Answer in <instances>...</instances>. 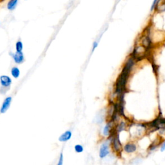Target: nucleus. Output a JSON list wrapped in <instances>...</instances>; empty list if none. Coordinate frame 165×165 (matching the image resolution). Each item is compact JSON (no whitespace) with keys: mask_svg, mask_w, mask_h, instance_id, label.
Wrapping results in <instances>:
<instances>
[{"mask_svg":"<svg viewBox=\"0 0 165 165\" xmlns=\"http://www.w3.org/2000/svg\"><path fill=\"white\" fill-rule=\"evenodd\" d=\"M23 48V45L22 42L21 41H18L15 44V49L17 52H22Z\"/></svg>","mask_w":165,"mask_h":165,"instance_id":"12","label":"nucleus"},{"mask_svg":"<svg viewBox=\"0 0 165 165\" xmlns=\"http://www.w3.org/2000/svg\"><path fill=\"white\" fill-rule=\"evenodd\" d=\"M110 124H107L103 130V134L105 136H108L110 134Z\"/></svg>","mask_w":165,"mask_h":165,"instance_id":"13","label":"nucleus"},{"mask_svg":"<svg viewBox=\"0 0 165 165\" xmlns=\"http://www.w3.org/2000/svg\"><path fill=\"white\" fill-rule=\"evenodd\" d=\"M11 74L13 77L15 78V79H17V78L20 77V69L16 67H13L11 69Z\"/></svg>","mask_w":165,"mask_h":165,"instance_id":"9","label":"nucleus"},{"mask_svg":"<svg viewBox=\"0 0 165 165\" xmlns=\"http://www.w3.org/2000/svg\"><path fill=\"white\" fill-rule=\"evenodd\" d=\"M0 83L3 87L9 88L12 83V79L8 75H3L0 76Z\"/></svg>","mask_w":165,"mask_h":165,"instance_id":"2","label":"nucleus"},{"mask_svg":"<svg viewBox=\"0 0 165 165\" xmlns=\"http://www.w3.org/2000/svg\"><path fill=\"white\" fill-rule=\"evenodd\" d=\"M136 149H137V147L136 146L134 145V144H127L124 147V150L127 153H132L136 151Z\"/></svg>","mask_w":165,"mask_h":165,"instance_id":"8","label":"nucleus"},{"mask_svg":"<svg viewBox=\"0 0 165 165\" xmlns=\"http://www.w3.org/2000/svg\"><path fill=\"white\" fill-rule=\"evenodd\" d=\"M114 148L115 149V150L116 151H119L121 150V143L119 142V140L118 138H115L114 139Z\"/></svg>","mask_w":165,"mask_h":165,"instance_id":"10","label":"nucleus"},{"mask_svg":"<svg viewBox=\"0 0 165 165\" xmlns=\"http://www.w3.org/2000/svg\"><path fill=\"white\" fill-rule=\"evenodd\" d=\"M109 154L108 145L107 143H104L102 145L99 151V157L101 158H104Z\"/></svg>","mask_w":165,"mask_h":165,"instance_id":"5","label":"nucleus"},{"mask_svg":"<svg viewBox=\"0 0 165 165\" xmlns=\"http://www.w3.org/2000/svg\"><path fill=\"white\" fill-rule=\"evenodd\" d=\"M20 0H9L7 3V9L9 11H13L16 9Z\"/></svg>","mask_w":165,"mask_h":165,"instance_id":"6","label":"nucleus"},{"mask_svg":"<svg viewBox=\"0 0 165 165\" xmlns=\"http://www.w3.org/2000/svg\"><path fill=\"white\" fill-rule=\"evenodd\" d=\"M71 137L72 132H70V131L68 130L63 133H62V134L59 136V141H61V142H66V141H68L69 139H70Z\"/></svg>","mask_w":165,"mask_h":165,"instance_id":"7","label":"nucleus"},{"mask_svg":"<svg viewBox=\"0 0 165 165\" xmlns=\"http://www.w3.org/2000/svg\"><path fill=\"white\" fill-rule=\"evenodd\" d=\"M161 1V0H154L152 2V4L151 6V9H150V11L151 12H155L157 6H158V4L159 3V2Z\"/></svg>","mask_w":165,"mask_h":165,"instance_id":"11","label":"nucleus"},{"mask_svg":"<svg viewBox=\"0 0 165 165\" xmlns=\"http://www.w3.org/2000/svg\"><path fill=\"white\" fill-rule=\"evenodd\" d=\"M124 128H125V123H121V125L119 126L118 131H119V132H121V130H124Z\"/></svg>","mask_w":165,"mask_h":165,"instance_id":"16","label":"nucleus"},{"mask_svg":"<svg viewBox=\"0 0 165 165\" xmlns=\"http://www.w3.org/2000/svg\"><path fill=\"white\" fill-rule=\"evenodd\" d=\"M161 150V152H163V151H164V150H165V143L163 144V146H162Z\"/></svg>","mask_w":165,"mask_h":165,"instance_id":"18","label":"nucleus"},{"mask_svg":"<svg viewBox=\"0 0 165 165\" xmlns=\"http://www.w3.org/2000/svg\"></svg>","mask_w":165,"mask_h":165,"instance_id":"21","label":"nucleus"},{"mask_svg":"<svg viewBox=\"0 0 165 165\" xmlns=\"http://www.w3.org/2000/svg\"><path fill=\"white\" fill-rule=\"evenodd\" d=\"M63 163V154L61 153L60 154V157H59V162L57 164L58 165H61Z\"/></svg>","mask_w":165,"mask_h":165,"instance_id":"15","label":"nucleus"},{"mask_svg":"<svg viewBox=\"0 0 165 165\" xmlns=\"http://www.w3.org/2000/svg\"><path fill=\"white\" fill-rule=\"evenodd\" d=\"M98 43L97 41H94V43H93V49H92V51H94V50H95L96 48H97V46H98Z\"/></svg>","mask_w":165,"mask_h":165,"instance_id":"17","label":"nucleus"},{"mask_svg":"<svg viewBox=\"0 0 165 165\" xmlns=\"http://www.w3.org/2000/svg\"><path fill=\"white\" fill-rule=\"evenodd\" d=\"M25 1H27V0H25Z\"/></svg>","mask_w":165,"mask_h":165,"instance_id":"20","label":"nucleus"},{"mask_svg":"<svg viewBox=\"0 0 165 165\" xmlns=\"http://www.w3.org/2000/svg\"><path fill=\"white\" fill-rule=\"evenodd\" d=\"M11 101H12L11 97H7V98H5L3 103L2 104L1 109H0V112H1V114H4L8 110V109L9 108V107L10 106V104H11Z\"/></svg>","mask_w":165,"mask_h":165,"instance_id":"3","label":"nucleus"},{"mask_svg":"<svg viewBox=\"0 0 165 165\" xmlns=\"http://www.w3.org/2000/svg\"><path fill=\"white\" fill-rule=\"evenodd\" d=\"M74 149L76 152L81 153L83 151V147L81 145H76L74 146Z\"/></svg>","mask_w":165,"mask_h":165,"instance_id":"14","label":"nucleus"},{"mask_svg":"<svg viewBox=\"0 0 165 165\" xmlns=\"http://www.w3.org/2000/svg\"><path fill=\"white\" fill-rule=\"evenodd\" d=\"M133 64H134V62H133V60L132 58L128 59V61L126 63L116 83V93L117 94H121L122 92L123 91L126 83H127V80L128 79V74H129Z\"/></svg>","mask_w":165,"mask_h":165,"instance_id":"1","label":"nucleus"},{"mask_svg":"<svg viewBox=\"0 0 165 165\" xmlns=\"http://www.w3.org/2000/svg\"><path fill=\"white\" fill-rule=\"evenodd\" d=\"M1 1H2V0H0V2H1Z\"/></svg>","mask_w":165,"mask_h":165,"instance_id":"19","label":"nucleus"},{"mask_svg":"<svg viewBox=\"0 0 165 165\" xmlns=\"http://www.w3.org/2000/svg\"><path fill=\"white\" fill-rule=\"evenodd\" d=\"M12 57L15 63L21 64L24 61V55L22 52H17L12 54Z\"/></svg>","mask_w":165,"mask_h":165,"instance_id":"4","label":"nucleus"}]
</instances>
